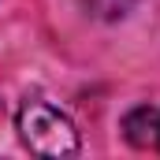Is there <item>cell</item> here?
I'll use <instances>...</instances> for the list:
<instances>
[{
    "mask_svg": "<svg viewBox=\"0 0 160 160\" xmlns=\"http://www.w3.org/2000/svg\"><path fill=\"white\" fill-rule=\"evenodd\" d=\"M15 127H19L22 145H26L30 153H38V157L60 160V157H75L82 149L75 123L67 119L60 108L45 104V101H26V104L19 108Z\"/></svg>",
    "mask_w": 160,
    "mask_h": 160,
    "instance_id": "obj_1",
    "label": "cell"
},
{
    "mask_svg": "<svg viewBox=\"0 0 160 160\" xmlns=\"http://www.w3.org/2000/svg\"><path fill=\"white\" fill-rule=\"evenodd\" d=\"M123 138H127L134 149L160 153V108H153V104L130 108V112L123 116Z\"/></svg>",
    "mask_w": 160,
    "mask_h": 160,
    "instance_id": "obj_2",
    "label": "cell"
},
{
    "mask_svg": "<svg viewBox=\"0 0 160 160\" xmlns=\"http://www.w3.org/2000/svg\"><path fill=\"white\" fill-rule=\"evenodd\" d=\"M134 4L138 0H86V11L93 15V19H123L127 11H134Z\"/></svg>",
    "mask_w": 160,
    "mask_h": 160,
    "instance_id": "obj_3",
    "label": "cell"
}]
</instances>
